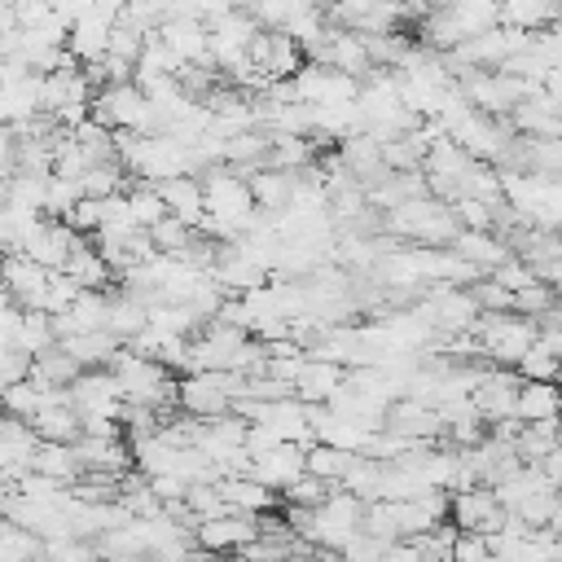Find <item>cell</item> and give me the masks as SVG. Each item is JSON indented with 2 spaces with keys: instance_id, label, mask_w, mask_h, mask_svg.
<instances>
[{
  "instance_id": "1",
  "label": "cell",
  "mask_w": 562,
  "mask_h": 562,
  "mask_svg": "<svg viewBox=\"0 0 562 562\" xmlns=\"http://www.w3.org/2000/svg\"><path fill=\"white\" fill-rule=\"evenodd\" d=\"M83 237H75L66 224H57V220H35V224H26L22 233H18V241H13V250L18 255H26L31 263H40L44 272H61L66 268V259H70V250L79 246Z\"/></svg>"
},
{
  "instance_id": "2",
  "label": "cell",
  "mask_w": 562,
  "mask_h": 562,
  "mask_svg": "<svg viewBox=\"0 0 562 562\" xmlns=\"http://www.w3.org/2000/svg\"><path fill=\"white\" fill-rule=\"evenodd\" d=\"M448 522L457 531L496 536V531H505V509H501L492 487H470V492H452L448 496Z\"/></svg>"
},
{
  "instance_id": "3",
  "label": "cell",
  "mask_w": 562,
  "mask_h": 562,
  "mask_svg": "<svg viewBox=\"0 0 562 562\" xmlns=\"http://www.w3.org/2000/svg\"><path fill=\"white\" fill-rule=\"evenodd\" d=\"M176 408H180L184 417L211 422V417L233 413V400H228L220 373H184V378L176 382Z\"/></svg>"
},
{
  "instance_id": "4",
  "label": "cell",
  "mask_w": 562,
  "mask_h": 562,
  "mask_svg": "<svg viewBox=\"0 0 562 562\" xmlns=\"http://www.w3.org/2000/svg\"><path fill=\"white\" fill-rule=\"evenodd\" d=\"M518 373L514 369H483L479 386L470 391V404L474 413L483 417V426H501L514 417V400H518Z\"/></svg>"
},
{
  "instance_id": "5",
  "label": "cell",
  "mask_w": 562,
  "mask_h": 562,
  "mask_svg": "<svg viewBox=\"0 0 562 562\" xmlns=\"http://www.w3.org/2000/svg\"><path fill=\"white\" fill-rule=\"evenodd\" d=\"M0 281L13 299L18 312H44V290H48V272L40 263H31L26 255L9 250L0 255Z\"/></svg>"
},
{
  "instance_id": "6",
  "label": "cell",
  "mask_w": 562,
  "mask_h": 562,
  "mask_svg": "<svg viewBox=\"0 0 562 562\" xmlns=\"http://www.w3.org/2000/svg\"><path fill=\"white\" fill-rule=\"evenodd\" d=\"M259 540V527H255V514H224V518H211V522H198L193 527V549L220 558V553H241L246 544Z\"/></svg>"
},
{
  "instance_id": "7",
  "label": "cell",
  "mask_w": 562,
  "mask_h": 562,
  "mask_svg": "<svg viewBox=\"0 0 562 562\" xmlns=\"http://www.w3.org/2000/svg\"><path fill=\"white\" fill-rule=\"evenodd\" d=\"M35 448H40V439L31 435V426L18 422V417H4V413H0V474H4L9 487H13L22 474H31Z\"/></svg>"
},
{
  "instance_id": "8",
  "label": "cell",
  "mask_w": 562,
  "mask_h": 562,
  "mask_svg": "<svg viewBox=\"0 0 562 562\" xmlns=\"http://www.w3.org/2000/svg\"><path fill=\"white\" fill-rule=\"evenodd\" d=\"M31 426V435L40 439V443H79V413L70 408V400H66V391H53L48 400H44V408L26 422Z\"/></svg>"
},
{
  "instance_id": "9",
  "label": "cell",
  "mask_w": 562,
  "mask_h": 562,
  "mask_svg": "<svg viewBox=\"0 0 562 562\" xmlns=\"http://www.w3.org/2000/svg\"><path fill=\"white\" fill-rule=\"evenodd\" d=\"M386 435H400L404 443H430L443 426H439V413L430 404H417V400H395L386 408V422H382Z\"/></svg>"
},
{
  "instance_id": "10",
  "label": "cell",
  "mask_w": 562,
  "mask_h": 562,
  "mask_svg": "<svg viewBox=\"0 0 562 562\" xmlns=\"http://www.w3.org/2000/svg\"><path fill=\"white\" fill-rule=\"evenodd\" d=\"M307 470H303V448L299 443H277L272 452H263V457H255V465H250V479L255 483H263L268 492H285L294 479H303Z\"/></svg>"
},
{
  "instance_id": "11",
  "label": "cell",
  "mask_w": 562,
  "mask_h": 562,
  "mask_svg": "<svg viewBox=\"0 0 562 562\" xmlns=\"http://www.w3.org/2000/svg\"><path fill=\"white\" fill-rule=\"evenodd\" d=\"M154 189H158V198H162V206H167L171 220H180V224H189V228H202L206 202H202V180H198V176H176V180L154 184Z\"/></svg>"
},
{
  "instance_id": "12",
  "label": "cell",
  "mask_w": 562,
  "mask_h": 562,
  "mask_svg": "<svg viewBox=\"0 0 562 562\" xmlns=\"http://www.w3.org/2000/svg\"><path fill=\"white\" fill-rule=\"evenodd\" d=\"M342 378H347V369L307 356V360H303V373L294 378V400H299L303 408H325L329 395L342 386Z\"/></svg>"
},
{
  "instance_id": "13",
  "label": "cell",
  "mask_w": 562,
  "mask_h": 562,
  "mask_svg": "<svg viewBox=\"0 0 562 562\" xmlns=\"http://www.w3.org/2000/svg\"><path fill=\"white\" fill-rule=\"evenodd\" d=\"M448 250H452L457 259H465L470 268H479L483 277H487L492 268H501V263L514 255V250H509V246H505L496 233H465V228H461V233L448 241Z\"/></svg>"
},
{
  "instance_id": "14",
  "label": "cell",
  "mask_w": 562,
  "mask_h": 562,
  "mask_svg": "<svg viewBox=\"0 0 562 562\" xmlns=\"http://www.w3.org/2000/svg\"><path fill=\"white\" fill-rule=\"evenodd\" d=\"M514 417L522 426L531 422H558L562 417V386L558 382H522L514 400Z\"/></svg>"
},
{
  "instance_id": "15",
  "label": "cell",
  "mask_w": 562,
  "mask_h": 562,
  "mask_svg": "<svg viewBox=\"0 0 562 562\" xmlns=\"http://www.w3.org/2000/svg\"><path fill=\"white\" fill-rule=\"evenodd\" d=\"M246 189H250V198H255V206H259V211L281 215V211H290L294 176H290V171H277V167H259V171H250V176H246Z\"/></svg>"
},
{
  "instance_id": "16",
  "label": "cell",
  "mask_w": 562,
  "mask_h": 562,
  "mask_svg": "<svg viewBox=\"0 0 562 562\" xmlns=\"http://www.w3.org/2000/svg\"><path fill=\"white\" fill-rule=\"evenodd\" d=\"M83 373L88 369H110L114 364V356L123 351V342L114 338V334H105V329H97V334H75V338H66V342H57Z\"/></svg>"
},
{
  "instance_id": "17",
  "label": "cell",
  "mask_w": 562,
  "mask_h": 562,
  "mask_svg": "<svg viewBox=\"0 0 562 562\" xmlns=\"http://www.w3.org/2000/svg\"><path fill=\"white\" fill-rule=\"evenodd\" d=\"M149 325V307L136 299V294H110V307H105V334H114L123 347Z\"/></svg>"
},
{
  "instance_id": "18",
  "label": "cell",
  "mask_w": 562,
  "mask_h": 562,
  "mask_svg": "<svg viewBox=\"0 0 562 562\" xmlns=\"http://www.w3.org/2000/svg\"><path fill=\"white\" fill-rule=\"evenodd\" d=\"M79 290H110V281H114V272L105 268V259L97 255V246H88V241H79L75 250H70V259H66V268H61Z\"/></svg>"
},
{
  "instance_id": "19",
  "label": "cell",
  "mask_w": 562,
  "mask_h": 562,
  "mask_svg": "<svg viewBox=\"0 0 562 562\" xmlns=\"http://www.w3.org/2000/svg\"><path fill=\"white\" fill-rule=\"evenodd\" d=\"M215 492L228 505V514H268L272 509V492L255 479H220Z\"/></svg>"
},
{
  "instance_id": "20",
  "label": "cell",
  "mask_w": 562,
  "mask_h": 562,
  "mask_svg": "<svg viewBox=\"0 0 562 562\" xmlns=\"http://www.w3.org/2000/svg\"><path fill=\"white\" fill-rule=\"evenodd\" d=\"M31 474H44V479L70 487V483L83 474V470H79V457H75V443H70V448H66V443H40V448H35V461H31Z\"/></svg>"
},
{
  "instance_id": "21",
  "label": "cell",
  "mask_w": 562,
  "mask_h": 562,
  "mask_svg": "<svg viewBox=\"0 0 562 562\" xmlns=\"http://www.w3.org/2000/svg\"><path fill=\"white\" fill-rule=\"evenodd\" d=\"M558 4H540V0H514L501 9V26H514V31H527V35H540L558 22Z\"/></svg>"
},
{
  "instance_id": "22",
  "label": "cell",
  "mask_w": 562,
  "mask_h": 562,
  "mask_svg": "<svg viewBox=\"0 0 562 562\" xmlns=\"http://www.w3.org/2000/svg\"><path fill=\"white\" fill-rule=\"evenodd\" d=\"M342 492H351L360 505H373L378 492H382V465L356 452L351 465H347V474H342Z\"/></svg>"
},
{
  "instance_id": "23",
  "label": "cell",
  "mask_w": 562,
  "mask_h": 562,
  "mask_svg": "<svg viewBox=\"0 0 562 562\" xmlns=\"http://www.w3.org/2000/svg\"><path fill=\"white\" fill-rule=\"evenodd\" d=\"M347 465H351V452H338V448H325V443H312V448H303V470L312 474V479H321V483H342V474H347Z\"/></svg>"
},
{
  "instance_id": "24",
  "label": "cell",
  "mask_w": 562,
  "mask_h": 562,
  "mask_svg": "<svg viewBox=\"0 0 562 562\" xmlns=\"http://www.w3.org/2000/svg\"><path fill=\"white\" fill-rule=\"evenodd\" d=\"M123 198H127V215H132V224H136L140 233H149V228L167 215V206H162V198H158L154 184H140V180H136V184H127Z\"/></svg>"
},
{
  "instance_id": "25",
  "label": "cell",
  "mask_w": 562,
  "mask_h": 562,
  "mask_svg": "<svg viewBox=\"0 0 562 562\" xmlns=\"http://www.w3.org/2000/svg\"><path fill=\"white\" fill-rule=\"evenodd\" d=\"M193 237H198V228H189V224H180V220H171V215H162V220L149 228V246H154L158 255H167V259H180V255L193 246Z\"/></svg>"
},
{
  "instance_id": "26",
  "label": "cell",
  "mask_w": 562,
  "mask_h": 562,
  "mask_svg": "<svg viewBox=\"0 0 562 562\" xmlns=\"http://www.w3.org/2000/svg\"><path fill=\"white\" fill-rule=\"evenodd\" d=\"M53 395V391H48ZM44 391H35L31 382H13V386H4L0 391V404H4V417H18V422H31L40 408H44V400H48Z\"/></svg>"
},
{
  "instance_id": "27",
  "label": "cell",
  "mask_w": 562,
  "mask_h": 562,
  "mask_svg": "<svg viewBox=\"0 0 562 562\" xmlns=\"http://www.w3.org/2000/svg\"><path fill=\"white\" fill-rule=\"evenodd\" d=\"M514 373H518V382H558L562 360H553V356H544L540 347H531V351L514 364Z\"/></svg>"
},
{
  "instance_id": "28",
  "label": "cell",
  "mask_w": 562,
  "mask_h": 562,
  "mask_svg": "<svg viewBox=\"0 0 562 562\" xmlns=\"http://www.w3.org/2000/svg\"><path fill=\"white\" fill-rule=\"evenodd\" d=\"M329 492H334V483H321V479L303 474V479H294V483L285 487V501H290L294 509H321V505L329 501Z\"/></svg>"
},
{
  "instance_id": "29",
  "label": "cell",
  "mask_w": 562,
  "mask_h": 562,
  "mask_svg": "<svg viewBox=\"0 0 562 562\" xmlns=\"http://www.w3.org/2000/svg\"><path fill=\"white\" fill-rule=\"evenodd\" d=\"M487 281H492V285H501L505 294H522V290H527L531 281H540V277H536L522 259H514V255H509L501 268H492V272H487Z\"/></svg>"
},
{
  "instance_id": "30",
  "label": "cell",
  "mask_w": 562,
  "mask_h": 562,
  "mask_svg": "<svg viewBox=\"0 0 562 562\" xmlns=\"http://www.w3.org/2000/svg\"><path fill=\"white\" fill-rule=\"evenodd\" d=\"M83 290L66 277V272H48V290H44V316H61V312H70V303L79 299Z\"/></svg>"
},
{
  "instance_id": "31",
  "label": "cell",
  "mask_w": 562,
  "mask_h": 562,
  "mask_svg": "<svg viewBox=\"0 0 562 562\" xmlns=\"http://www.w3.org/2000/svg\"><path fill=\"white\" fill-rule=\"evenodd\" d=\"M452 562H492L487 536H479V531H457V540H452Z\"/></svg>"
},
{
  "instance_id": "32",
  "label": "cell",
  "mask_w": 562,
  "mask_h": 562,
  "mask_svg": "<svg viewBox=\"0 0 562 562\" xmlns=\"http://www.w3.org/2000/svg\"><path fill=\"white\" fill-rule=\"evenodd\" d=\"M382 553H386V544H382V540H373V536L356 531V536L338 549V562H382Z\"/></svg>"
},
{
  "instance_id": "33",
  "label": "cell",
  "mask_w": 562,
  "mask_h": 562,
  "mask_svg": "<svg viewBox=\"0 0 562 562\" xmlns=\"http://www.w3.org/2000/svg\"><path fill=\"white\" fill-rule=\"evenodd\" d=\"M536 470L544 474V483H549V487H562V443H558V448H553Z\"/></svg>"
},
{
  "instance_id": "34",
  "label": "cell",
  "mask_w": 562,
  "mask_h": 562,
  "mask_svg": "<svg viewBox=\"0 0 562 562\" xmlns=\"http://www.w3.org/2000/svg\"><path fill=\"white\" fill-rule=\"evenodd\" d=\"M382 562H417V549H413V540H395V544H386Z\"/></svg>"
},
{
  "instance_id": "35",
  "label": "cell",
  "mask_w": 562,
  "mask_h": 562,
  "mask_svg": "<svg viewBox=\"0 0 562 562\" xmlns=\"http://www.w3.org/2000/svg\"><path fill=\"white\" fill-rule=\"evenodd\" d=\"M0 483H4V474H0Z\"/></svg>"
}]
</instances>
